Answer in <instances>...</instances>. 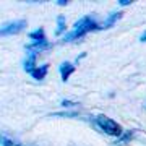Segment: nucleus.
<instances>
[{"label":"nucleus","mask_w":146,"mask_h":146,"mask_svg":"<svg viewBox=\"0 0 146 146\" xmlns=\"http://www.w3.org/2000/svg\"><path fill=\"white\" fill-rule=\"evenodd\" d=\"M98 29H102V25H99L98 21L94 20L93 16H83V18H80L76 23H75V26L70 33H67L65 36H63V42H72V41H76L80 37H83L84 34H88L91 31H98Z\"/></svg>","instance_id":"nucleus-1"},{"label":"nucleus","mask_w":146,"mask_h":146,"mask_svg":"<svg viewBox=\"0 0 146 146\" xmlns=\"http://www.w3.org/2000/svg\"><path fill=\"white\" fill-rule=\"evenodd\" d=\"M94 120H96V125L99 127L104 133H107V135H110V136H122V133H123L122 127H120L114 119H110V117H107V115H104V114L96 115Z\"/></svg>","instance_id":"nucleus-2"},{"label":"nucleus","mask_w":146,"mask_h":146,"mask_svg":"<svg viewBox=\"0 0 146 146\" xmlns=\"http://www.w3.org/2000/svg\"><path fill=\"white\" fill-rule=\"evenodd\" d=\"M26 28V21L25 20H18V21H10L7 23L5 26H2L0 34L2 36H11V34H18L20 31H23Z\"/></svg>","instance_id":"nucleus-3"},{"label":"nucleus","mask_w":146,"mask_h":146,"mask_svg":"<svg viewBox=\"0 0 146 146\" xmlns=\"http://www.w3.org/2000/svg\"><path fill=\"white\" fill-rule=\"evenodd\" d=\"M47 49H50V42L41 41V42H33V44H28V46H26V52L28 54H33V55H37L39 52L47 50Z\"/></svg>","instance_id":"nucleus-4"},{"label":"nucleus","mask_w":146,"mask_h":146,"mask_svg":"<svg viewBox=\"0 0 146 146\" xmlns=\"http://www.w3.org/2000/svg\"><path fill=\"white\" fill-rule=\"evenodd\" d=\"M58 72H60V78H62V81L65 83V81H68L70 75L75 72V65L70 63V62H63L62 65H60V68H58Z\"/></svg>","instance_id":"nucleus-5"},{"label":"nucleus","mask_w":146,"mask_h":146,"mask_svg":"<svg viewBox=\"0 0 146 146\" xmlns=\"http://www.w3.org/2000/svg\"><path fill=\"white\" fill-rule=\"evenodd\" d=\"M47 72H49V65L46 63V65H42V67H36L31 73H29V75H31L34 80H39V81H41V80L46 78Z\"/></svg>","instance_id":"nucleus-6"},{"label":"nucleus","mask_w":146,"mask_h":146,"mask_svg":"<svg viewBox=\"0 0 146 146\" xmlns=\"http://www.w3.org/2000/svg\"><path fill=\"white\" fill-rule=\"evenodd\" d=\"M122 16H123V13H122V11H114V13H110V16L106 20L104 25H102V29H109V28H112L115 23L122 18Z\"/></svg>","instance_id":"nucleus-7"},{"label":"nucleus","mask_w":146,"mask_h":146,"mask_svg":"<svg viewBox=\"0 0 146 146\" xmlns=\"http://www.w3.org/2000/svg\"><path fill=\"white\" fill-rule=\"evenodd\" d=\"M29 39H33V42L46 41V36H44V28H37V29L31 31V33H29Z\"/></svg>","instance_id":"nucleus-8"},{"label":"nucleus","mask_w":146,"mask_h":146,"mask_svg":"<svg viewBox=\"0 0 146 146\" xmlns=\"http://www.w3.org/2000/svg\"><path fill=\"white\" fill-rule=\"evenodd\" d=\"M36 57H37V55L29 54V55H28V58L25 60V70H26L28 73H31L33 70L36 68Z\"/></svg>","instance_id":"nucleus-9"},{"label":"nucleus","mask_w":146,"mask_h":146,"mask_svg":"<svg viewBox=\"0 0 146 146\" xmlns=\"http://www.w3.org/2000/svg\"><path fill=\"white\" fill-rule=\"evenodd\" d=\"M65 29H67V23H65V16L63 15H58L57 16V29H55V34H62V33H65Z\"/></svg>","instance_id":"nucleus-10"},{"label":"nucleus","mask_w":146,"mask_h":146,"mask_svg":"<svg viewBox=\"0 0 146 146\" xmlns=\"http://www.w3.org/2000/svg\"><path fill=\"white\" fill-rule=\"evenodd\" d=\"M131 135H133L131 131H127L125 135H123L122 138H120V141H130V140H131ZM120 141H119V143H120Z\"/></svg>","instance_id":"nucleus-11"},{"label":"nucleus","mask_w":146,"mask_h":146,"mask_svg":"<svg viewBox=\"0 0 146 146\" xmlns=\"http://www.w3.org/2000/svg\"><path fill=\"white\" fill-rule=\"evenodd\" d=\"M133 2L131 0H119V5L120 7H128V5H131Z\"/></svg>","instance_id":"nucleus-12"},{"label":"nucleus","mask_w":146,"mask_h":146,"mask_svg":"<svg viewBox=\"0 0 146 146\" xmlns=\"http://www.w3.org/2000/svg\"><path fill=\"white\" fill-rule=\"evenodd\" d=\"M62 106H65V107H68V106H78V102H73V101L63 99V101H62Z\"/></svg>","instance_id":"nucleus-13"},{"label":"nucleus","mask_w":146,"mask_h":146,"mask_svg":"<svg viewBox=\"0 0 146 146\" xmlns=\"http://www.w3.org/2000/svg\"><path fill=\"white\" fill-rule=\"evenodd\" d=\"M57 5H60V7H67V5H68V0H58Z\"/></svg>","instance_id":"nucleus-14"},{"label":"nucleus","mask_w":146,"mask_h":146,"mask_svg":"<svg viewBox=\"0 0 146 146\" xmlns=\"http://www.w3.org/2000/svg\"><path fill=\"white\" fill-rule=\"evenodd\" d=\"M140 41H141V42H146V31H145V33H143V34L140 36Z\"/></svg>","instance_id":"nucleus-15"}]
</instances>
